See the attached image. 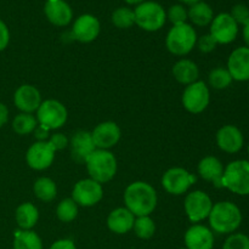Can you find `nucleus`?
Returning <instances> with one entry per match:
<instances>
[{
    "mask_svg": "<svg viewBox=\"0 0 249 249\" xmlns=\"http://www.w3.org/2000/svg\"><path fill=\"white\" fill-rule=\"evenodd\" d=\"M124 207L135 216L151 215L157 208L158 195L155 187L146 181H134L124 190Z\"/></svg>",
    "mask_w": 249,
    "mask_h": 249,
    "instance_id": "nucleus-1",
    "label": "nucleus"
},
{
    "mask_svg": "<svg viewBox=\"0 0 249 249\" xmlns=\"http://www.w3.org/2000/svg\"><path fill=\"white\" fill-rule=\"evenodd\" d=\"M242 212L231 201H220L213 204L208 216L209 228L219 235H231L242 224Z\"/></svg>",
    "mask_w": 249,
    "mask_h": 249,
    "instance_id": "nucleus-2",
    "label": "nucleus"
},
{
    "mask_svg": "<svg viewBox=\"0 0 249 249\" xmlns=\"http://www.w3.org/2000/svg\"><path fill=\"white\" fill-rule=\"evenodd\" d=\"M89 178L101 185L109 182L117 174L118 162L117 158L111 151L108 150H96L88 157L85 160Z\"/></svg>",
    "mask_w": 249,
    "mask_h": 249,
    "instance_id": "nucleus-3",
    "label": "nucleus"
},
{
    "mask_svg": "<svg viewBox=\"0 0 249 249\" xmlns=\"http://www.w3.org/2000/svg\"><path fill=\"white\" fill-rule=\"evenodd\" d=\"M197 32L190 23L172 26L165 36V46L172 55L184 57L189 55L197 43Z\"/></svg>",
    "mask_w": 249,
    "mask_h": 249,
    "instance_id": "nucleus-4",
    "label": "nucleus"
},
{
    "mask_svg": "<svg viewBox=\"0 0 249 249\" xmlns=\"http://www.w3.org/2000/svg\"><path fill=\"white\" fill-rule=\"evenodd\" d=\"M135 24L145 32H158L167 22V11L157 1L145 0L134 9Z\"/></svg>",
    "mask_w": 249,
    "mask_h": 249,
    "instance_id": "nucleus-5",
    "label": "nucleus"
},
{
    "mask_svg": "<svg viewBox=\"0 0 249 249\" xmlns=\"http://www.w3.org/2000/svg\"><path fill=\"white\" fill-rule=\"evenodd\" d=\"M223 189L237 196H249V160H236L224 169Z\"/></svg>",
    "mask_w": 249,
    "mask_h": 249,
    "instance_id": "nucleus-6",
    "label": "nucleus"
},
{
    "mask_svg": "<svg viewBox=\"0 0 249 249\" xmlns=\"http://www.w3.org/2000/svg\"><path fill=\"white\" fill-rule=\"evenodd\" d=\"M39 125L50 131L62 128L68 119V111L65 105L55 99L44 100L36 112Z\"/></svg>",
    "mask_w": 249,
    "mask_h": 249,
    "instance_id": "nucleus-7",
    "label": "nucleus"
},
{
    "mask_svg": "<svg viewBox=\"0 0 249 249\" xmlns=\"http://www.w3.org/2000/svg\"><path fill=\"white\" fill-rule=\"evenodd\" d=\"M181 102L184 108L191 114H199L211 104V88L203 80L186 85L182 91Z\"/></svg>",
    "mask_w": 249,
    "mask_h": 249,
    "instance_id": "nucleus-8",
    "label": "nucleus"
},
{
    "mask_svg": "<svg viewBox=\"0 0 249 249\" xmlns=\"http://www.w3.org/2000/svg\"><path fill=\"white\" fill-rule=\"evenodd\" d=\"M213 201L207 192L202 190L189 191L184 199V211L192 224L207 220L213 208Z\"/></svg>",
    "mask_w": 249,
    "mask_h": 249,
    "instance_id": "nucleus-9",
    "label": "nucleus"
},
{
    "mask_svg": "<svg viewBox=\"0 0 249 249\" xmlns=\"http://www.w3.org/2000/svg\"><path fill=\"white\" fill-rule=\"evenodd\" d=\"M197 177L181 167L169 168L162 177V186L172 196H182L196 184Z\"/></svg>",
    "mask_w": 249,
    "mask_h": 249,
    "instance_id": "nucleus-10",
    "label": "nucleus"
},
{
    "mask_svg": "<svg viewBox=\"0 0 249 249\" xmlns=\"http://www.w3.org/2000/svg\"><path fill=\"white\" fill-rule=\"evenodd\" d=\"M72 199L78 204V207L90 208L104 198V186L100 182L95 181L91 178L82 179L75 182L72 190Z\"/></svg>",
    "mask_w": 249,
    "mask_h": 249,
    "instance_id": "nucleus-11",
    "label": "nucleus"
},
{
    "mask_svg": "<svg viewBox=\"0 0 249 249\" xmlns=\"http://www.w3.org/2000/svg\"><path fill=\"white\" fill-rule=\"evenodd\" d=\"M240 32V26L229 12H220L214 16L209 24V34L215 39L218 45H228L236 40Z\"/></svg>",
    "mask_w": 249,
    "mask_h": 249,
    "instance_id": "nucleus-12",
    "label": "nucleus"
},
{
    "mask_svg": "<svg viewBox=\"0 0 249 249\" xmlns=\"http://www.w3.org/2000/svg\"><path fill=\"white\" fill-rule=\"evenodd\" d=\"M56 157L55 148L49 141H36L26 152V163L31 169L43 172L53 165Z\"/></svg>",
    "mask_w": 249,
    "mask_h": 249,
    "instance_id": "nucleus-13",
    "label": "nucleus"
},
{
    "mask_svg": "<svg viewBox=\"0 0 249 249\" xmlns=\"http://www.w3.org/2000/svg\"><path fill=\"white\" fill-rule=\"evenodd\" d=\"M101 32L99 18L91 14H83L74 19L72 24V38L83 44H89L96 40Z\"/></svg>",
    "mask_w": 249,
    "mask_h": 249,
    "instance_id": "nucleus-14",
    "label": "nucleus"
},
{
    "mask_svg": "<svg viewBox=\"0 0 249 249\" xmlns=\"http://www.w3.org/2000/svg\"><path fill=\"white\" fill-rule=\"evenodd\" d=\"M91 136L95 147L99 150L111 151V148L121 141L122 130L116 122L106 121L99 123L92 129Z\"/></svg>",
    "mask_w": 249,
    "mask_h": 249,
    "instance_id": "nucleus-15",
    "label": "nucleus"
},
{
    "mask_svg": "<svg viewBox=\"0 0 249 249\" xmlns=\"http://www.w3.org/2000/svg\"><path fill=\"white\" fill-rule=\"evenodd\" d=\"M216 146L219 150L229 155H235L240 152L245 146V136L241 129L233 124L223 125L215 135Z\"/></svg>",
    "mask_w": 249,
    "mask_h": 249,
    "instance_id": "nucleus-16",
    "label": "nucleus"
},
{
    "mask_svg": "<svg viewBox=\"0 0 249 249\" xmlns=\"http://www.w3.org/2000/svg\"><path fill=\"white\" fill-rule=\"evenodd\" d=\"M14 105L22 113L34 114L43 102L41 94L34 85L22 84L15 90Z\"/></svg>",
    "mask_w": 249,
    "mask_h": 249,
    "instance_id": "nucleus-17",
    "label": "nucleus"
},
{
    "mask_svg": "<svg viewBox=\"0 0 249 249\" xmlns=\"http://www.w3.org/2000/svg\"><path fill=\"white\" fill-rule=\"evenodd\" d=\"M184 242L187 249H213L215 237L209 226L192 224L185 232Z\"/></svg>",
    "mask_w": 249,
    "mask_h": 249,
    "instance_id": "nucleus-18",
    "label": "nucleus"
},
{
    "mask_svg": "<svg viewBox=\"0 0 249 249\" xmlns=\"http://www.w3.org/2000/svg\"><path fill=\"white\" fill-rule=\"evenodd\" d=\"M226 68L236 82H249V48L238 46L231 51Z\"/></svg>",
    "mask_w": 249,
    "mask_h": 249,
    "instance_id": "nucleus-19",
    "label": "nucleus"
},
{
    "mask_svg": "<svg viewBox=\"0 0 249 249\" xmlns=\"http://www.w3.org/2000/svg\"><path fill=\"white\" fill-rule=\"evenodd\" d=\"M223 162L215 156H206L202 158L197 165V174L216 189H223V175H224Z\"/></svg>",
    "mask_w": 249,
    "mask_h": 249,
    "instance_id": "nucleus-20",
    "label": "nucleus"
},
{
    "mask_svg": "<svg viewBox=\"0 0 249 249\" xmlns=\"http://www.w3.org/2000/svg\"><path fill=\"white\" fill-rule=\"evenodd\" d=\"M71 156L78 163H85L90 155L96 150L94 140H92L91 131L77 130L70 139Z\"/></svg>",
    "mask_w": 249,
    "mask_h": 249,
    "instance_id": "nucleus-21",
    "label": "nucleus"
},
{
    "mask_svg": "<svg viewBox=\"0 0 249 249\" xmlns=\"http://www.w3.org/2000/svg\"><path fill=\"white\" fill-rule=\"evenodd\" d=\"M44 14H45L46 19L56 27L68 26L73 19L72 7L65 0L45 2Z\"/></svg>",
    "mask_w": 249,
    "mask_h": 249,
    "instance_id": "nucleus-22",
    "label": "nucleus"
},
{
    "mask_svg": "<svg viewBox=\"0 0 249 249\" xmlns=\"http://www.w3.org/2000/svg\"><path fill=\"white\" fill-rule=\"evenodd\" d=\"M135 218L136 216L125 207H118L107 216V228L116 235H125L133 231Z\"/></svg>",
    "mask_w": 249,
    "mask_h": 249,
    "instance_id": "nucleus-23",
    "label": "nucleus"
},
{
    "mask_svg": "<svg viewBox=\"0 0 249 249\" xmlns=\"http://www.w3.org/2000/svg\"><path fill=\"white\" fill-rule=\"evenodd\" d=\"M174 79L182 85H190L199 80V68L195 61L190 58H180L174 63L172 68Z\"/></svg>",
    "mask_w": 249,
    "mask_h": 249,
    "instance_id": "nucleus-24",
    "label": "nucleus"
},
{
    "mask_svg": "<svg viewBox=\"0 0 249 249\" xmlns=\"http://www.w3.org/2000/svg\"><path fill=\"white\" fill-rule=\"evenodd\" d=\"M15 220L19 230H33L39 221V209L32 202H23L16 208Z\"/></svg>",
    "mask_w": 249,
    "mask_h": 249,
    "instance_id": "nucleus-25",
    "label": "nucleus"
},
{
    "mask_svg": "<svg viewBox=\"0 0 249 249\" xmlns=\"http://www.w3.org/2000/svg\"><path fill=\"white\" fill-rule=\"evenodd\" d=\"M214 16L215 15H214L212 6L203 0L190 5V7L187 9V21L191 22V26H209L213 21Z\"/></svg>",
    "mask_w": 249,
    "mask_h": 249,
    "instance_id": "nucleus-26",
    "label": "nucleus"
},
{
    "mask_svg": "<svg viewBox=\"0 0 249 249\" xmlns=\"http://www.w3.org/2000/svg\"><path fill=\"white\" fill-rule=\"evenodd\" d=\"M12 249H43V241L36 231L18 229L14 233Z\"/></svg>",
    "mask_w": 249,
    "mask_h": 249,
    "instance_id": "nucleus-27",
    "label": "nucleus"
},
{
    "mask_svg": "<svg viewBox=\"0 0 249 249\" xmlns=\"http://www.w3.org/2000/svg\"><path fill=\"white\" fill-rule=\"evenodd\" d=\"M33 194L39 201L53 202L57 196V186L56 182L49 177H40L34 181Z\"/></svg>",
    "mask_w": 249,
    "mask_h": 249,
    "instance_id": "nucleus-28",
    "label": "nucleus"
},
{
    "mask_svg": "<svg viewBox=\"0 0 249 249\" xmlns=\"http://www.w3.org/2000/svg\"><path fill=\"white\" fill-rule=\"evenodd\" d=\"M12 130L17 134V135H29V134L34 133L36 128L38 126V121H36V114L32 113H22L19 112L18 114L14 117L12 119Z\"/></svg>",
    "mask_w": 249,
    "mask_h": 249,
    "instance_id": "nucleus-29",
    "label": "nucleus"
},
{
    "mask_svg": "<svg viewBox=\"0 0 249 249\" xmlns=\"http://www.w3.org/2000/svg\"><path fill=\"white\" fill-rule=\"evenodd\" d=\"M233 79L226 67H216L208 74V87L214 90H225L232 84Z\"/></svg>",
    "mask_w": 249,
    "mask_h": 249,
    "instance_id": "nucleus-30",
    "label": "nucleus"
},
{
    "mask_svg": "<svg viewBox=\"0 0 249 249\" xmlns=\"http://www.w3.org/2000/svg\"><path fill=\"white\" fill-rule=\"evenodd\" d=\"M79 213V207L72 199V197L63 198L56 207V216L62 223H72L75 220Z\"/></svg>",
    "mask_w": 249,
    "mask_h": 249,
    "instance_id": "nucleus-31",
    "label": "nucleus"
},
{
    "mask_svg": "<svg viewBox=\"0 0 249 249\" xmlns=\"http://www.w3.org/2000/svg\"><path fill=\"white\" fill-rule=\"evenodd\" d=\"M133 231L141 240H150L156 233V223L151 215L136 216L134 221Z\"/></svg>",
    "mask_w": 249,
    "mask_h": 249,
    "instance_id": "nucleus-32",
    "label": "nucleus"
},
{
    "mask_svg": "<svg viewBox=\"0 0 249 249\" xmlns=\"http://www.w3.org/2000/svg\"><path fill=\"white\" fill-rule=\"evenodd\" d=\"M111 21L114 27L119 29H128L135 24L134 10L129 6H121L112 12Z\"/></svg>",
    "mask_w": 249,
    "mask_h": 249,
    "instance_id": "nucleus-33",
    "label": "nucleus"
},
{
    "mask_svg": "<svg viewBox=\"0 0 249 249\" xmlns=\"http://www.w3.org/2000/svg\"><path fill=\"white\" fill-rule=\"evenodd\" d=\"M167 21H169L173 26L186 23L187 9L182 4L172 5L167 11Z\"/></svg>",
    "mask_w": 249,
    "mask_h": 249,
    "instance_id": "nucleus-34",
    "label": "nucleus"
},
{
    "mask_svg": "<svg viewBox=\"0 0 249 249\" xmlns=\"http://www.w3.org/2000/svg\"><path fill=\"white\" fill-rule=\"evenodd\" d=\"M223 249H249V236L242 232H233L228 236Z\"/></svg>",
    "mask_w": 249,
    "mask_h": 249,
    "instance_id": "nucleus-35",
    "label": "nucleus"
},
{
    "mask_svg": "<svg viewBox=\"0 0 249 249\" xmlns=\"http://www.w3.org/2000/svg\"><path fill=\"white\" fill-rule=\"evenodd\" d=\"M238 26H245L249 21V7L245 4L233 5L231 12H229Z\"/></svg>",
    "mask_w": 249,
    "mask_h": 249,
    "instance_id": "nucleus-36",
    "label": "nucleus"
},
{
    "mask_svg": "<svg viewBox=\"0 0 249 249\" xmlns=\"http://www.w3.org/2000/svg\"><path fill=\"white\" fill-rule=\"evenodd\" d=\"M196 46L198 48V50L201 51V53H213V51L215 50L216 46H218V43H216L215 39H214L211 34L207 33L197 38Z\"/></svg>",
    "mask_w": 249,
    "mask_h": 249,
    "instance_id": "nucleus-37",
    "label": "nucleus"
},
{
    "mask_svg": "<svg viewBox=\"0 0 249 249\" xmlns=\"http://www.w3.org/2000/svg\"><path fill=\"white\" fill-rule=\"evenodd\" d=\"M48 141L51 143V146L55 148L56 152H57V151L65 150V148L68 147V145H70V139H68L65 134L57 133V131L51 134Z\"/></svg>",
    "mask_w": 249,
    "mask_h": 249,
    "instance_id": "nucleus-38",
    "label": "nucleus"
},
{
    "mask_svg": "<svg viewBox=\"0 0 249 249\" xmlns=\"http://www.w3.org/2000/svg\"><path fill=\"white\" fill-rule=\"evenodd\" d=\"M10 38H11V36H10L9 27L0 18V53L6 50L10 44Z\"/></svg>",
    "mask_w": 249,
    "mask_h": 249,
    "instance_id": "nucleus-39",
    "label": "nucleus"
},
{
    "mask_svg": "<svg viewBox=\"0 0 249 249\" xmlns=\"http://www.w3.org/2000/svg\"><path fill=\"white\" fill-rule=\"evenodd\" d=\"M49 249H77L74 241L71 238H61V240L55 241Z\"/></svg>",
    "mask_w": 249,
    "mask_h": 249,
    "instance_id": "nucleus-40",
    "label": "nucleus"
},
{
    "mask_svg": "<svg viewBox=\"0 0 249 249\" xmlns=\"http://www.w3.org/2000/svg\"><path fill=\"white\" fill-rule=\"evenodd\" d=\"M33 134H34V136H36V141H48L49 138H50V135H51V131L38 124V126H36Z\"/></svg>",
    "mask_w": 249,
    "mask_h": 249,
    "instance_id": "nucleus-41",
    "label": "nucleus"
},
{
    "mask_svg": "<svg viewBox=\"0 0 249 249\" xmlns=\"http://www.w3.org/2000/svg\"><path fill=\"white\" fill-rule=\"evenodd\" d=\"M10 118V111L9 107L4 104V102L0 101V129L4 128L7 124Z\"/></svg>",
    "mask_w": 249,
    "mask_h": 249,
    "instance_id": "nucleus-42",
    "label": "nucleus"
},
{
    "mask_svg": "<svg viewBox=\"0 0 249 249\" xmlns=\"http://www.w3.org/2000/svg\"><path fill=\"white\" fill-rule=\"evenodd\" d=\"M242 36H243V40H245L246 43V46L249 48V21L245 24V26H243Z\"/></svg>",
    "mask_w": 249,
    "mask_h": 249,
    "instance_id": "nucleus-43",
    "label": "nucleus"
},
{
    "mask_svg": "<svg viewBox=\"0 0 249 249\" xmlns=\"http://www.w3.org/2000/svg\"><path fill=\"white\" fill-rule=\"evenodd\" d=\"M124 2H126L128 5H134V6H138L139 4L143 2L145 0H123Z\"/></svg>",
    "mask_w": 249,
    "mask_h": 249,
    "instance_id": "nucleus-44",
    "label": "nucleus"
},
{
    "mask_svg": "<svg viewBox=\"0 0 249 249\" xmlns=\"http://www.w3.org/2000/svg\"><path fill=\"white\" fill-rule=\"evenodd\" d=\"M180 2H182V4H187V5H192L195 4V2H198V1H202V0H179Z\"/></svg>",
    "mask_w": 249,
    "mask_h": 249,
    "instance_id": "nucleus-45",
    "label": "nucleus"
},
{
    "mask_svg": "<svg viewBox=\"0 0 249 249\" xmlns=\"http://www.w3.org/2000/svg\"><path fill=\"white\" fill-rule=\"evenodd\" d=\"M247 153H248V160H249V145H248V147H247Z\"/></svg>",
    "mask_w": 249,
    "mask_h": 249,
    "instance_id": "nucleus-46",
    "label": "nucleus"
},
{
    "mask_svg": "<svg viewBox=\"0 0 249 249\" xmlns=\"http://www.w3.org/2000/svg\"><path fill=\"white\" fill-rule=\"evenodd\" d=\"M49 1H56V0H45V2H49Z\"/></svg>",
    "mask_w": 249,
    "mask_h": 249,
    "instance_id": "nucleus-47",
    "label": "nucleus"
},
{
    "mask_svg": "<svg viewBox=\"0 0 249 249\" xmlns=\"http://www.w3.org/2000/svg\"><path fill=\"white\" fill-rule=\"evenodd\" d=\"M180 249H187V248H180Z\"/></svg>",
    "mask_w": 249,
    "mask_h": 249,
    "instance_id": "nucleus-48",
    "label": "nucleus"
}]
</instances>
